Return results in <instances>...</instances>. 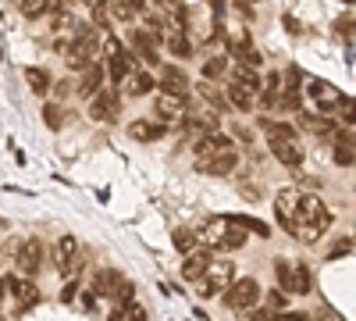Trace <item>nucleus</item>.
I'll list each match as a JSON object with an SVG mask.
<instances>
[{"instance_id":"obj_41","label":"nucleus","mask_w":356,"mask_h":321,"mask_svg":"<svg viewBox=\"0 0 356 321\" xmlns=\"http://www.w3.org/2000/svg\"><path fill=\"white\" fill-rule=\"evenodd\" d=\"M278 321H310V314H303V311H278Z\"/></svg>"},{"instance_id":"obj_22","label":"nucleus","mask_w":356,"mask_h":321,"mask_svg":"<svg viewBox=\"0 0 356 321\" xmlns=\"http://www.w3.org/2000/svg\"><path fill=\"white\" fill-rule=\"evenodd\" d=\"M164 125H154V122H132L129 125V136L139 139V143H154V139H164Z\"/></svg>"},{"instance_id":"obj_13","label":"nucleus","mask_w":356,"mask_h":321,"mask_svg":"<svg viewBox=\"0 0 356 321\" xmlns=\"http://www.w3.org/2000/svg\"><path fill=\"white\" fill-rule=\"evenodd\" d=\"M154 86H157V82H154V75H150V72H143V68H136V65H132V68H129V75L122 79V90H125L129 97H143V93H150Z\"/></svg>"},{"instance_id":"obj_25","label":"nucleus","mask_w":356,"mask_h":321,"mask_svg":"<svg viewBox=\"0 0 356 321\" xmlns=\"http://www.w3.org/2000/svg\"><path fill=\"white\" fill-rule=\"evenodd\" d=\"M118 282H122V275H118V272H111V268H104V272L93 279V293H97V297H114Z\"/></svg>"},{"instance_id":"obj_34","label":"nucleus","mask_w":356,"mask_h":321,"mask_svg":"<svg viewBox=\"0 0 356 321\" xmlns=\"http://www.w3.org/2000/svg\"><path fill=\"white\" fill-rule=\"evenodd\" d=\"M228 72V57H211V61L203 65V75L207 79H218V75H225Z\"/></svg>"},{"instance_id":"obj_20","label":"nucleus","mask_w":356,"mask_h":321,"mask_svg":"<svg viewBox=\"0 0 356 321\" xmlns=\"http://www.w3.org/2000/svg\"><path fill=\"white\" fill-rule=\"evenodd\" d=\"M100 82H104V68H100V65H89V68H86V75H82V86H79V93L93 100V97H97V93L104 90Z\"/></svg>"},{"instance_id":"obj_33","label":"nucleus","mask_w":356,"mask_h":321,"mask_svg":"<svg viewBox=\"0 0 356 321\" xmlns=\"http://www.w3.org/2000/svg\"><path fill=\"white\" fill-rule=\"evenodd\" d=\"M139 11H143V4H111V8H107V15H114V18H122V22L136 18Z\"/></svg>"},{"instance_id":"obj_43","label":"nucleus","mask_w":356,"mask_h":321,"mask_svg":"<svg viewBox=\"0 0 356 321\" xmlns=\"http://www.w3.org/2000/svg\"><path fill=\"white\" fill-rule=\"evenodd\" d=\"M93 18H97L100 25H107V8H104V4H97V8H93Z\"/></svg>"},{"instance_id":"obj_19","label":"nucleus","mask_w":356,"mask_h":321,"mask_svg":"<svg viewBox=\"0 0 356 321\" xmlns=\"http://www.w3.org/2000/svg\"><path fill=\"white\" fill-rule=\"evenodd\" d=\"M161 40H164V43L171 47V54H178V57H189V54H193V47H189V40H186V29H182V25H171Z\"/></svg>"},{"instance_id":"obj_7","label":"nucleus","mask_w":356,"mask_h":321,"mask_svg":"<svg viewBox=\"0 0 356 321\" xmlns=\"http://www.w3.org/2000/svg\"><path fill=\"white\" fill-rule=\"evenodd\" d=\"M154 114L161 118V125L168 129V125H178L189 114V100L186 97H175V93H161L157 100H154Z\"/></svg>"},{"instance_id":"obj_24","label":"nucleus","mask_w":356,"mask_h":321,"mask_svg":"<svg viewBox=\"0 0 356 321\" xmlns=\"http://www.w3.org/2000/svg\"><path fill=\"white\" fill-rule=\"evenodd\" d=\"M129 68H132V54H125V50H122V54L107 57V75L114 79V86H118V82H122V79L129 75Z\"/></svg>"},{"instance_id":"obj_38","label":"nucleus","mask_w":356,"mask_h":321,"mask_svg":"<svg viewBox=\"0 0 356 321\" xmlns=\"http://www.w3.org/2000/svg\"><path fill=\"white\" fill-rule=\"evenodd\" d=\"M47 11H54V8L43 4V0H40V4H22V15H25V18H40V15H47Z\"/></svg>"},{"instance_id":"obj_28","label":"nucleus","mask_w":356,"mask_h":321,"mask_svg":"<svg viewBox=\"0 0 356 321\" xmlns=\"http://www.w3.org/2000/svg\"><path fill=\"white\" fill-rule=\"evenodd\" d=\"M136 304V285L132 282H118V289H114V311H129Z\"/></svg>"},{"instance_id":"obj_17","label":"nucleus","mask_w":356,"mask_h":321,"mask_svg":"<svg viewBox=\"0 0 356 321\" xmlns=\"http://www.w3.org/2000/svg\"><path fill=\"white\" fill-rule=\"evenodd\" d=\"M161 86H164V93H175V97H186V90H189V75L182 72V68H164L161 72Z\"/></svg>"},{"instance_id":"obj_18","label":"nucleus","mask_w":356,"mask_h":321,"mask_svg":"<svg viewBox=\"0 0 356 321\" xmlns=\"http://www.w3.org/2000/svg\"><path fill=\"white\" fill-rule=\"evenodd\" d=\"M225 228H228V218H211L203 228H193V232H196V243H203V246H218L221 236H225Z\"/></svg>"},{"instance_id":"obj_46","label":"nucleus","mask_w":356,"mask_h":321,"mask_svg":"<svg viewBox=\"0 0 356 321\" xmlns=\"http://www.w3.org/2000/svg\"><path fill=\"white\" fill-rule=\"evenodd\" d=\"M0 282H4V275H0Z\"/></svg>"},{"instance_id":"obj_40","label":"nucleus","mask_w":356,"mask_h":321,"mask_svg":"<svg viewBox=\"0 0 356 321\" xmlns=\"http://www.w3.org/2000/svg\"><path fill=\"white\" fill-rule=\"evenodd\" d=\"M125 321H146V307H143V304H132V307L125 311Z\"/></svg>"},{"instance_id":"obj_16","label":"nucleus","mask_w":356,"mask_h":321,"mask_svg":"<svg viewBox=\"0 0 356 321\" xmlns=\"http://www.w3.org/2000/svg\"><path fill=\"white\" fill-rule=\"evenodd\" d=\"M225 100L232 107H239V111H253L257 107V93L250 90V86H239V82H228L225 86Z\"/></svg>"},{"instance_id":"obj_39","label":"nucleus","mask_w":356,"mask_h":321,"mask_svg":"<svg viewBox=\"0 0 356 321\" xmlns=\"http://www.w3.org/2000/svg\"><path fill=\"white\" fill-rule=\"evenodd\" d=\"M250 321H278V311H267V307H253Z\"/></svg>"},{"instance_id":"obj_15","label":"nucleus","mask_w":356,"mask_h":321,"mask_svg":"<svg viewBox=\"0 0 356 321\" xmlns=\"http://www.w3.org/2000/svg\"><path fill=\"white\" fill-rule=\"evenodd\" d=\"M182 125L193 136V143L203 139V136H211V132H218V118H214V114H186Z\"/></svg>"},{"instance_id":"obj_45","label":"nucleus","mask_w":356,"mask_h":321,"mask_svg":"<svg viewBox=\"0 0 356 321\" xmlns=\"http://www.w3.org/2000/svg\"><path fill=\"white\" fill-rule=\"evenodd\" d=\"M4 297H8V289H4V282H0V304H4Z\"/></svg>"},{"instance_id":"obj_21","label":"nucleus","mask_w":356,"mask_h":321,"mask_svg":"<svg viewBox=\"0 0 356 321\" xmlns=\"http://www.w3.org/2000/svg\"><path fill=\"white\" fill-rule=\"evenodd\" d=\"M300 129L303 132H317V136H335V122L328 118H321V114H300Z\"/></svg>"},{"instance_id":"obj_1","label":"nucleus","mask_w":356,"mask_h":321,"mask_svg":"<svg viewBox=\"0 0 356 321\" xmlns=\"http://www.w3.org/2000/svg\"><path fill=\"white\" fill-rule=\"evenodd\" d=\"M328 225H332V214H328V208H324V200H317L314 193H303L300 200H296L292 214L285 218V228L300 243H317Z\"/></svg>"},{"instance_id":"obj_2","label":"nucleus","mask_w":356,"mask_h":321,"mask_svg":"<svg viewBox=\"0 0 356 321\" xmlns=\"http://www.w3.org/2000/svg\"><path fill=\"white\" fill-rule=\"evenodd\" d=\"M267 143H271V154L285 164V168H300L303 157H307V147L300 139H296V129L292 125H282V122H271V118H264L260 122Z\"/></svg>"},{"instance_id":"obj_29","label":"nucleus","mask_w":356,"mask_h":321,"mask_svg":"<svg viewBox=\"0 0 356 321\" xmlns=\"http://www.w3.org/2000/svg\"><path fill=\"white\" fill-rule=\"evenodd\" d=\"M232 82H239V86H250L253 93H260V72H253V68H246V65H235L232 68Z\"/></svg>"},{"instance_id":"obj_37","label":"nucleus","mask_w":356,"mask_h":321,"mask_svg":"<svg viewBox=\"0 0 356 321\" xmlns=\"http://www.w3.org/2000/svg\"><path fill=\"white\" fill-rule=\"evenodd\" d=\"M275 275H278V282H282V289H285V293H292V265L278 260V265H275Z\"/></svg>"},{"instance_id":"obj_27","label":"nucleus","mask_w":356,"mask_h":321,"mask_svg":"<svg viewBox=\"0 0 356 321\" xmlns=\"http://www.w3.org/2000/svg\"><path fill=\"white\" fill-rule=\"evenodd\" d=\"M25 82L36 97H47V90H50V75L43 68H25Z\"/></svg>"},{"instance_id":"obj_32","label":"nucleus","mask_w":356,"mask_h":321,"mask_svg":"<svg viewBox=\"0 0 356 321\" xmlns=\"http://www.w3.org/2000/svg\"><path fill=\"white\" fill-rule=\"evenodd\" d=\"M175 246L182 250V253H193L196 250V232L193 228H178L175 232Z\"/></svg>"},{"instance_id":"obj_36","label":"nucleus","mask_w":356,"mask_h":321,"mask_svg":"<svg viewBox=\"0 0 356 321\" xmlns=\"http://www.w3.org/2000/svg\"><path fill=\"white\" fill-rule=\"evenodd\" d=\"M43 122H47L50 129H61V125H65V118H61V107H57V104H47V107H43Z\"/></svg>"},{"instance_id":"obj_8","label":"nucleus","mask_w":356,"mask_h":321,"mask_svg":"<svg viewBox=\"0 0 356 321\" xmlns=\"http://www.w3.org/2000/svg\"><path fill=\"white\" fill-rule=\"evenodd\" d=\"M15 265H18L22 275L33 279V275L40 272V265H43V243H40V240H22V243H15Z\"/></svg>"},{"instance_id":"obj_30","label":"nucleus","mask_w":356,"mask_h":321,"mask_svg":"<svg viewBox=\"0 0 356 321\" xmlns=\"http://www.w3.org/2000/svg\"><path fill=\"white\" fill-rule=\"evenodd\" d=\"M243 243H246V228H235V225L228 221V228H225V236H221L218 250H239Z\"/></svg>"},{"instance_id":"obj_11","label":"nucleus","mask_w":356,"mask_h":321,"mask_svg":"<svg viewBox=\"0 0 356 321\" xmlns=\"http://www.w3.org/2000/svg\"><path fill=\"white\" fill-rule=\"evenodd\" d=\"M118 107H122V97H118L114 86H107V90H100V93L93 97V104H89V114H93L97 122H111L114 114H118Z\"/></svg>"},{"instance_id":"obj_9","label":"nucleus","mask_w":356,"mask_h":321,"mask_svg":"<svg viewBox=\"0 0 356 321\" xmlns=\"http://www.w3.org/2000/svg\"><path fill=\"white\" fill-rule=\"evenodd\" d=\"M54 257H57V268H61V275H75L79 268H82V253H79V240L75 236H61L57 240V246H54Z\"/></svg>"},{"instance_id":"obj_44","label":"nucleus","mask_w":356,"mask_h":321,"mask_svg":"<svg viewBox=\"0 0 356 321\" xmlns=\"http://www.w3.org/2000/svg\"><path fill=\"white\" fill-rule=\"evenodd\" d=\"M107 321H125V311H114V307H111V318H107Z\"/></svg>"},{"instance_id":"obj_5","label":"nucleus","mask_w":356,"mask_h":321,"mask_svg":"<svg viewBox=\"0 0 356 321\" xmlns=\"http://www.w3.org/2000/svg\"><path fill=\"white\" fill-rule=\"evenodd\" d=\"M97 57H100V36H97V29H82V33L75 36V43L68 47V65L86 72L89 65H97Z\"/></svg>"},{"instance_id":"obj_10","label":"nucleus","mask_w":356,"mask_h":321,"mask_svg":"<svg viewBox=\"0 0 356 321\" xmlns=\"http://www.w3.org/2000/svg\"><path fill=\"white\" fill-rule=\"evenodd\" d=\"M228 150H232V139H228V136H221V132H211V136H203V139H196V143H193L196 164L214 161V157H221V154H228Z\"/></svg>"},{"instance_id":"obj_23","label":"nucleus","mask_w":356,"mask_h":321,"mask_svg":"<svg viewBox=\"0 0 356 321\" xmlns=\"http://www.w3.org/2000/svg\"><path fill=\"white\" fill-rule=\"evenodd\" d=\"M235 164H239V157H235V150H228V154H221V157H214V161H203V164H196L203 175H228Z\"/></svg>"},{"instance_id":"obj_31","label":"nucleus","mask_w":356,"mask_h":321,"mask_svg":"<svg viewBox=\"0 0 356 321\" xmlns=\"http://www.w3.org/2000/svg\"><path fill=\"white\" fill-rule=\"evenodd\" d=\"M292 293H310V268L307 265H296L292 268Z\"/></svg>"},{"instance_id":"obj_35","label":"nucleus","mask_w":356,"mask_h":321,"mask_svg":"<svg viewBox=\"0 0 356 321\" xmlns=\"http://www.w3.org/2000/svg\"><path fill=\"white\" fill-rule=\"evenodd\" d=\"M132 47H136V57H143V61L150 65V68H157V65H161V54H157L154 47H146V43H132Z\"/></svg>"},{"instance_id":"obj_6","label":"nucleus","mask_w":356,"mask_h":321,"mask_svg":"<svg viewBox=\"0 0 356 321\" xmlns=\"http://www.w3.org/2000/svg\"><path fill=\"white\" fill-rule=\"evenodd\" d=\"M260 304V282L257 279H235L225 289V307L232 311H253Z\"/></svg>"},{"instance_id":"obj_26","label":"nucleus","mask_w":356,"mask_h":321,"mask_svg":"<svg viewBox=\"0 0 356 321\" xmlns=\"http://www.w3.org/2000/svg\"><path fill=\"white\" fill-rule=\"evenodd\" d=\"M4 289H11L22 304H36V300H40V293H36V289L29 285L25 279H4Z\"/></svg>"},{"instance_id":"obj_12","label":"nucleus","mask_w":356,"mask_h":321,"mask_svg":"<svg viewBox=\"0 0 356 321\" xmlns=\"http://www.w3.org/2000/svg\"><path fill=\"white\" fill-rule=\"evenodd\" d=\"M232 57H235V65H246V68H260V61H264V57H260V50L250 43V36L246 33H239V36H232Z\"/></svg>"},{"instance_id":"obj_42","label":"nucleus","mask_w":356,"mask_h":321,"mask_svg":"<svg viewBox=\"0 0 356 321\" xmlns=\"http://www.w3.org/2000/svg\"><path fill=\"white\" fill-rule=\"evenodd\" d=\"M349 246H353V243H349V240H342V243H335V246H332V253H328V257H332V260H339L342 253H349Z\"/></svg>"},{"instance_id":"obj_4","label":"nucleus","mask_w":356,"mask_h":321,"mask_svg":"<svg viewBox=\"0 0 356 321\" xmlns=\"http://www.w3.org/2000/svg\"><path fill=\"white\" fill-rule=\"evenodd\" d=\"M307 97L314 100V107H317L321 114H335V111H342V107L349 104V97L339 90V86L324 82V79H310V82H307Z\"/></svg>"},{"instance_id":"obj_14","label":"nucleus","mask_w":356,"mask_h":321,"mask_svg":"<svg viewBox=\"0 0 356 321\" xmlns=\"http://www.w3.org/2000/svg\"><path fill=\"white\" fill-rule=\"evenodd\" d=\"M207 265H211V250H193V253H186V260H182V279H189V282H200L203 279V272H207Z\"/></svg>"},{"instance_id":"obj_3","label":"nucleus","mask_w":356,"mask_h":321,"mask_svg":"<svg viewBox=\"0 0 356 321\" xmlns=\"http://www.w3.org/2000/svg\"><path fill=\"white\" fill-rule=\"evenodd\" d=\"M232 282H235V265L228 257H211V265H207V272L200 279V297H218Z\"/></svg>"}]
</instances>
